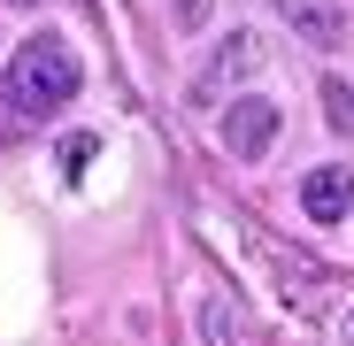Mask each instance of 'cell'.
<instances>
[{"label":"cell","instance_id":"7a4b0ae2","mask_svg":"<svg viewBox=\"0 0 354 346\" xmlns=\"http://www.w3.org/2000/svg\"><path fill=\"white\" fill-rule=\"evenodd\" d=\"M262 62H270V46L254 39V31H231L216 54H208V62H201V77H193V108H216V100H231V93H239L247 77H262Z\"/></svg>","mask_w":354,"mask_h":346},{"label":"cell","instance_id":"8992f818","mask_svg":"<svg viewBox=\"0 0 354 346\" xmlns=\"http://www.w3.org/2000/svg\"><path fill=\"white\" fill-rule=\"evenodd\" d=\"M93 154H100V131H70L62 146H54V162H62V177H85V169H93Z\"/></svg>","mask_w":354,"mask_h":346},{"label":"cell","instance_id":"3957f363","mask_svg":"<svg viewBox=\"0 0 354 346\" xmlns=\"http://www.w3.org/2000/svg\"><path fill=\"white\" fill-rule=\"evenodd\" d=\"M277 124H285V115H277L270 93L231 100V108H223V154H231V162H262V154L277 146Z\"/></svg>","mask_w":354,"mask_h":346},{"label":"cell","instance_id":"277c9868","mask_svg":"<svg viewBox=\"0 0 354 346\" xmlns=\"http://www.w3.org/2000/svg\"><path fill=\"white\" fill-rule=\"evenodd\" d=\"M301 208H308V223H339L354 208V169H339V162L308 169V177H301Z\"/></svg>","mask_w":354,"mask_h":346},{"label":"cell","instance_id":"30bf717a","mask_svg":"<svg viewBox=\"0 0 354 346\" xmlns=\"http://www.w3.org/2000/svg\"><path fill=\"white\" fill-rule=\"evenodd\" d=\"M346 346H354V316H346Z\"/></svg>","mask_w":354,"mask_h":346},{"label":"cell","instance_id":"52a82bcc","mask_svg":"<svg viewBox=\"0 0 354 346\" xmlns=\"http://www.w3.org/2000/svg\"><path fill=\"white\" fill-rule=\"evenodd\" d=\"M324 108H331V124L354 139V85H346V77H324Z\"/></svg>","mask_w":354,"mask_h":346},{"label":"cell","instance_id":"9c48e42d","mask_svg":"<svg viewBox=\"0 0 354 346\" xmlns=\"http://www.w3.org/2000/svg\"><path fill=\"white\" fill-rule=\"evenodd\" d=\"M177 23H185V31H201V23H208V0H177Z\"/></svg>","mask_w":354,"mask_h":346},{"label":"cell","instance_id":"6da1fadb","mask_svg":"<svg viewBox=\"0 0 354 346\" xmlns=\"http://www.w3.org/2000/svg\"><path fill=\"white\" fill-rule=\"evenodd\" d=\"M77 85H85V70H77L70 39L39 31V39H24L8 54V70H0V108H8V124H46L54 108H70Z\"/></svg>","mask_w":354,"mask_h":346},{"label":"cell","instance_id":"5b68a950","mask_svg":"<svg viewBox=\"0 0 354 346\" xmlns=\"http://www.w3.org/2000/svg\"><path fill=\"white\" fill-rule=\"evenodd\" d=\"M270 8L292 23V39H308V46H339L346 39V16L331 8V0H270Z\"/></svg>","mask_w":354,"mask_h":346},{"label":"cell","instance_id":"ba28073f","mask_svg":"<svg viewBox=\"0 0 354 346\" xmlns=\"http://www.w3.org/2000/svg\"><path fill=\"white\" fill-rule=\"evenodd\" d=\"M208 338H216V346H239V338H231V308H223V300H208Z\"/></svg>","mask_w":354,"mask_h":346}]
</instances>
